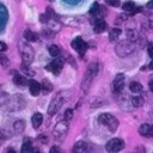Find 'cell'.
I'll return each instance as SVG.
<instances>
[{"label":"cell","instance_id":"6da1fadb","mask_svg":"<svg viewBox=\"0 0 153 153\" xmlns=\"http://www.w3.org/2000/svg\"><path fill=\"white\" fill-rule=\"evenodd\" d=\"M18 50H19V54L22 56L23 63L24 65H30L33 60L35 51H33V48L27 43V41L20 39L18 42Z\"/></svg>","mask_w":153,"mask_h":153},{"label":"cell","instance_id":"7a4b0ae2","mask_svg":"<svg viewBox=\"0 0 153 153\" xmlns=\"http://www.w3.org/2000/svg\"><path fill=\"white\" fill-rule=\"evenodd\" d=\"M98 72V65L97 63H91L88 67H87V71L85 73V76L81 81V88L84 90V92H87L88 87L91 86V82L93 80V78L96 76Z\"/></svg>","mask_w":153,"mask_h":153},{"label":"cell","instance_id":"3957f363","mask_svg":"<svg viewBox=\"0 0 153 153\" xmlns=\"http://www.w3.org/2000/svg\"><path fill=\"white\" fill-rule=\"evenodd\" d=\"M98 122H99L100 124H103L104 127H106L111 133L116 131L117 128H118V121H117V118L114 117V116L110 115V114H106V112L99 115Z\"/></svg>","mask_w":153,"mask_h":153},{"label":"cell","instance_id":"277c9868","mask_svg":"<svg viewBox=\"0 0 153 153\" xmlns=\"http://www.w3.org/2000/svg\"><path fill=\"white\" fill-rule=\"evenodd\" d=\"M134 49H135L134 43L128 39V41H122V42H120V43L116 45L115 51H116V54H117L120 57H126V56H128L129 54H131V53L134 51Z\"/></svg>","mask_w":153,"mask_h":153},{"label":"cell","instance_id":"5b68a950","mask_svg":"<svg viewBox=\"0 0 153 153\" xmlns=\"http://www.w3.org/2000/svg\"><path fill=\"white\" fill-rule=\"evenodd\" d=\"M68 128H69V126H68V121H66V120L60 121V122L55 126L54 131H53V135H54L55 140H57V141H62V140L66 137V135H67Z\"/></svg>","mask_w":153,"mask_h":153},{"label":"cell","instance_id":"8992f818","mask_svg":"<svg viewBox=\"0 0 153 153\" xmlns=\"http://www.w3.org/2000/svg\"><path fill=\"white\" fill-rule=\"evenodd\" d=\"M61 94H62V93L59 92V93L53 98V100L50 102V105H49V108H48V115H49V116H54V115L60 110V108H61V105H62V103H63V100H65L63 96H61Z\"/></svg>","mask_w":153,"mask_h":153},{"label":"cell","instance_id":"52a82bcc","mask_svg":"<svg viewBox=\"0 0 153 153\" xmlns=\"http://www.w3.org/2000/svg\"><path fill=\"white\" fill-rule=\"evenodd\" d=\"M124 148V141L120 137H114L111 140H109L105 145V149L108 152H120L121 149Z\"/></svg>","mask_w":153,"mask_h":153},{"label":"cell","instance_id":"ba28073f","mask_svg":"<svg viewBox=\"0 0 153 153\" xmlns=\"http://www.w3.org/2000/svg\"><path fill=\"white\" fill-rule=\"evenodd\" d=\"M62 68H63V60L61 57H56L55 60H53L50 63L47 65V69L49 72H51L53 74H55V75L60 74Z\"/></svg>","mask_w":153,"mask_h":153},{"label":"cell","instance_id":"9c48e42d","mask_svg":"<svg viewBox=\"0 0 153 153\" xmlns=\"http://www.w3.org/2000/svg\"><path fill=\"white\" fill-rule=\"evenodd\" d=\"M72 47L74 48V50L79 54V55H84L86 49H87V44L82 41L81 37H76L72 41Z\"/></svg>","mask_w":153,"mask_h":153},{"label":"cell","instance_id":"30bf717a","mask_svg":"<svg viewBox=\"0 0 153 153\" xmlns=\"http://www.w3.org/2000/svg\"><path fill=\"white\" fill-rule=\"evenodd\" d=\"M123 86H124V75L121 73L115 76L112 81V90L114 92H121L123 90Z\"/></svg>","mask_w":153,"mask_h":153},{"label":"cell","instance_id":"8fae6325","mask_svg":"<svg viewBox=\"0 0 153 153\" xmlns=\"http://www.w3.org/2000/svg\"><path fill=\"white\" fill-rule=\"evenodd\" d=\"M139 134L141 136L148 137V136H153V126L149 123H143L140 126L139 128Z\"/></svg>","mask_w":153,"mask_h":153},{"label":"cell","instance_id":"7c38bea8","mask_svg":"<svg viewBox=\"0 0 153 153\" xmlns=\"http://www.w3.org/2000/svg\"><path fill=\"white\" fill-rule=\"evenodd\" d=\"M27 85H29V91H30V93L32 96H38L39 94L42 87H41V84L38 81H36V80L32 79V80H29Z\"/></svg>","mask_w":153,"mask_h":153},{"label":"cell","instance_id":"4fadbf2b","mask_svg":"<svg viewBox=\"0 0 153 153\" xmlns=\"http://www.w3.org/2000/svg\"><path fill=\"white\" fill-rule=\"evenodd\" d=\"M94 32L96 33H102L104 32L106 29H108V25H106V22L103 19V18H97V20L94 22Z\"/></svg>","mask_w":153,"mask_h":153},{"label":"cell","instance_id":"5bb4252c","mask_svg":"<svg viewBox=\"0 0 153 153\" xmlns=\"http://www.w3.org/2000/svg\"><path fill=\"white\" fill-rule=\"evenodd\" d=\"M35 148L32 146V140L30 137H24L23 140V146H22V152L23 153H30L33 152Z\"/></svg>","mask_w":153,"mask_h":153},{"label":"cell","instance_id":"9a60e30c","mask_svg":"<svg viewBox=\"0 0 153 153\" xmlns=\"http://www.w3.org/2000/svg\"><path fill=\"white\" fill-rule=\"evenodd\" d=\"M122 8L126 11V12H129V13H136L137 11L140 12L141 11V7H135V4L133 1H127L122 5Z\"/></svg>","mask_w":153,"mask_h":153},{"label":"cell","instance_id":"2e32d148","mask_svg":"<svg viewBox=\"0 0 153 153\" xmlns=\"http://www.w3.org/2000/svg\"><path fill=\"white\" fill-rule=\"evenodd\" d=\"M23 36H24V39L27 41V42H36L38 39V35L33 31H31L30 29H26L24 32H23Z\"/></svg>","mask_w":153,"mask_h":153},{"label":"cell","instance_id":"e0dca14e","mask_svg":"<svg viewBox=\"0 0 153 153\" xmlns=\"http://www.w3.org/2000/svg\"><path fill=\"white\" fill-rule=\"evenodd\" d=\"M31 122H32V127H33L35 129L39 128V126H41L42 122H43V116H42V114H41V112H35V114L32 115V117H31Z\"/></svg>","mask_w":153,"mask_h":153},{"label":"cell","instance_id":"ac0fdd59","mask_svg":"<svg viewBox=\"0 0 153 153\" xmlns=\"http://www.w3.org/2000/svg\"><path fill=\"white\" fill-rule=\"evenodd\" d=\"M13 82L17 85V86H19V87H24L29 81L26 80V78L24 76V75H20V74H16L14 76H13Z\"/></svg>","mask_w":153,"mask_h":153},{"label":"cell","instance_id":"d6986e66","mask_svg":"<svg viewBox=\"0 0 153 153\" xmlns=\"http://www.w3.org/2000/svg\"><path fill=\"white\" fill-rule=\"evenodd\" d=\"M41 87H42V91L44 94L49 93L51 90H53V84L48 80V79H43L42 80V84H41Z\"/></svg>","mask_w":153,"mask_h":153},{"label":"cell","instance_id":"ffe728a7","mask_svg":"<svg viewBox=\"0 0 153 153\" xmlns=\"http://www.w3.org/2000/svg\"><path fill=\"white\" fill-rule=\"evenodd\" d=\"M120 35H121V29H120V27H114V29H111L110 32H109V41H110V42L116 41V39L120 37Z\"/></svg>","mask_w":153,"mask_h":153},{"label":"cell","instance_id":"44dd1931","mask_svg":"<svg viewBox=\"0 0 153 153\" xmlns=\"http://www.w3.org/2000/svg\"><path fill=\"white\" fill-rule=\"evenodd\" d=\"M13 129H14L16 133H22V131H24V129H25V121H23V120H17V121L13 123Z\"/></svg>","mask_w":153,"mask_h":153},{"label":"cell","instance_id":"7402d4cb","mask_svg":"<svg viewBox=\"0 0 153 153\" xmlns=\"http://www.w3.org/2000/svg\"><path fill=\"white\" fill-rule=\"evenodd\" d=\"M86 147H87L86 142H84V141H78V142L74 145L73 151H74L75 153H81V152H85V151H86Z\"/></svg>","mask_w":153,"mask_h":153},{"label":"cell","instance_id":"603a6c76","mask_svg":"<svg viewBox=\"0 0 153 153\" xmlns=\"http://www.w3.org/2000/svg\"><path fill=\"white\" fill-rule=\"evenodd\" d=\"M48 51H49V54H50L53 57H57V56H60V54H61V49H60L57 45H55V44L49 45V47H48Z\"/></svg>","mask_w":153,"mask_h":153},{"label":"cell","instance_id":"cb8c5ba5","mask_svg":"<svg viewBox=\"0 0 153 153\" xmlns=\"http://www.w3.org/2000/svg\"><path fill=\"white\" fill-rule=\"evenodd\" d=\"M129 88H130V91H131V92L137 93V92L142 91V85H141L139 81H131V82H130V85H129Z\"/></svg>","mask_w":153,"mask_h":153},{"label":"cell","instance_id":"d4e9b609","mask_svg":"<svg viewBox=\"0 0 153 153\" xmlns=\"http://www.w3.org/2000/svg\"><path fill=\"white\" fill-rule=\"evenodd\" d=\"M41 35H42V37H43V38H45V39H50V38H53V37H54L55 32H54L53 30H50L49 27H47V29H43V30H42Z\"/></svg>","mask_w":153,"mask_h":153},{"label":"cell","instance_id":"484cf974","mask_svg":"<svg viewBox=\"0 0 153 153\" xmlns=\"http://www.w3.org/2000/svg\"><path fill=\"white\" fill-rule=\"evenodd\" d=\"M131 104L135 106V108H140L143 105V98L141 96H135L133 99H131Z\"/></svg>","mask_w":153,"mask_h":153},{"label":"cell","instance_id":"4316f807","mask_svg":"<svg viewBox=\"0 0 153 153\" xmlns=\"http://www.w3.org/2000/svg\"><path fill=\"white\" fill-rule=\"evenodd\" d=\"M99 4L98 2H93L91 8H90V14H98V11H99Z\"/></svg>","mask_w":153,"mask_h":153},{"label":"cell","instance_id":"83f0119b","mask_svg":"<svg viewBox=\"0 0 153 153\" xmlns=\"http://www.w3.org/2000/svg\"><path fill=\"white\" fill-rule=\"evenodd\" d=\"M72 117H73V110H72V109H67V110L65 111V117H63V120L71 121Z\"/></svg>","mask_w":153,"mask_h":153},{"label":"cell","instance_id":"f1b7e54d","mask_svg":"<svg viewBox=\"0 0 153 153\" xmlns=\"http://www.w3.org/2000/svg\"><path fill=\"white\" fill-rule=\"evenodd\" d=\"M105 2L108 5H110V6H114V7H118L120 4H121L120 0H105Z\"/></svg>","mask_w":153,"mask_h":153},{"label":"cell","instance_id":"f546056e","mask_svg":"<svg viewBox=\"0 0 153 153\" xmlns=\"http://www.w3.org/2000/svg\"><path fill=\"white\" fill-rule=\"evenodd\" d=\"M0 63H1V66H4V67H8L10 61H8V59H7V57H5V56H1V55H0Z\"/></svg>","mask_w":153,"mask_h":153},{"label":"cell","instance_id":"4dcf8cb0","mask_svg":"<svg viewBox=\"0 0 153 153\" xmlns=\"http://www.w3.org/2000/svg\"><path fill=\"white\" fill-rule=\"evenodd\" d=\"M147 53H148L149 57L153 59V42H149V43L147 44Z\"/></svg>","mask_w":153,"mask_h":153},{"label":"cell","instance_id":"1f68e13d","mask_svg":"<svg viewBox=\"0 0 153 153\" xmlns=\"http://www.w3.org/2000/svg\"><path fill=\"white\" fill-rule=\"evenodd\" d=\"M49 18H50V17H49L47 13H45V14H41V16H39V22H41V23L47 24V23H48V20H49Z\"/></svg>","mask_w":153,"mask_h":153},{"label":"cell","instance_id":"d6a6232c","mask_svg":"<svg viewBox=\"0 0 153 153\" xmlns=\"http://www.w3.org/2000/svg\"><path fill=\"white\" fill-rule=\"evenodd\" d=\"M37 140H38L39 142H42V143H47V142H48V137H47L45 135H43V134H39L38 137H37Z\"/></svg>","mask_w":153,"mask_h":153},{"label":"cell","instance_id":"836d02e7","mask_svg":"<svg viewBox=\"0 0 153 153\" xmlns=\"http://www.w3.org/2000/svg\"><path fill=\"white\" fill-rule=\"evenodd\" d=\"M98 14H100V18H103V16H105V14H106V10H105V7H104V6H100V7H99Z\"/></svg>","mask_w":153,"mask_h":153},{"label":"cell","instance_id":"e575fe53","mask_svg":"<svg viewBox=\"0 0 153 153\" xmlns=\"http://www.w3.org/2000/svg\"><path fill=\"white\" fill-rule=\"evenodd\" d=\"M7 50V44L4 42H0V53L1 51H6Z\"/></svg>","mask_w":153,"mask_h":153},{"label":"cell","instance_id":"d590c367","mask_svg":"<svg viewBox=\"0 0 153 153\" xmlns=\"http://www.w3.org/2000/svg\"><path fill=\"white\" fill-rule=\"evenodd\" d=\"M54 152H61V149H60L59 147H55V146H54V147L50 148V153H54Z\"/></svg>","mask_w":153,"mask_h":153},{"label":"cell","instance_id":"8d00e7d4","mask_svg":"<svg viewBox=\"0 0 153 153\" xmlns=\"http://www.w3.org/2000/svg\"><path fill=\"white\" fill-rule=\"evenodd\" d=\"M147 7H148V8H153V0H149V1L147 2Z\"/></svg>","mask_w":153,"mask_h":153},{"label":"cell","instance_id":"74e56055","mask_svg":"<svg viewBox=\"0 0 153 153\" xmlns=\"http://www.w3.org/2000/svg\"><path fill=\"white\" fill-rule=\"evenodd\" d=\"M66 2H69V4H76L78 1H80V0H65Z\"/></svg>","mask_w":153,"mask_h":153},{"label":"cell","instance_id":"f35d334b","mask_svg":"<svg viewBox=\"0 0 153 153\" xmlns=\"http://www.w3.org/2000/svg\"><path fill=\"white\" fill-rule=\"evenodd\" d=\"M149 90L153 92V79H151V81H149Z\"/></svg>","mask_w":153,"mask_h":153},{"label":"cell","instance_id":"ab89813d","mask_svg":"<svg viewBox=\"0 0 153 153\" xmlns=\"http://www.w3.org/2000/svg\"><path fill=\"white\" fill-rule=\"evenodd\" d=\"M148 68H149V69H152V71H153V59H152V61H151V63H149V65H148Z\"/></svg>","mask_w":153,"mask_h":153},{"label":"cell","instance_id":"60d3db41","mask_svg":"<svg viewBox=\"0 0 153 153\" xmlns=\"http://www.w3.org/2000/svg\"><path fill=\"white\" fill-rule=\"evenodd\" d=\"M49 1H53V0H49Z\"/></svg>","mask_w":153,"mask_h":153}]
</instances>
